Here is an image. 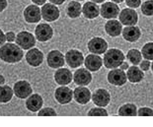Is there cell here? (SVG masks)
<instances>
[{
    "label": "cell",
    "mask_w": 153,
    "mask_h": 127,
    "mask_svg": "<svg viewBox=\"0 0 153 127\" xmlns=\"http://www.w3.org/2000/svg\"><path fill=\"white\" fill-rule=\"evenodd\" d=\"M105 32L110 37L116 38L122 35L123 32V24L116 19H111L105 24Z\"/></svg>",
    "instance_id": "cell-22"
},
{
    "label": "cell",
    "mask_w": 153,
    "mask_h": 127,
    "mask_svg": "<svg viewBox=\"0 0 153 127\" xmlns=\"http://www.w3.org/2000/svg\"><path fill=\"white\" fill-rule=\"evenodd\" d=\"M47 62L51 68L58 69L65 64V55H63V53L60 52L59 50H51L48 54Z\"/></svg>",
    "instance_id": "cell-10"
},
{
    "label": "cell",
    "mask_w": 153,
    "mask_h": 127,
    "mask_svg": "<svg viewBox=\"0 0 153 127\" xmlns=\"http://www.w3.org/2000/svg\"><path fill=\"white\" fill-rule=\"evenodd\" d=\"M4 83H5V78H4V76L0 75V86H1V85H3Z\"/></svg>",
    "instance_id": "cell-43"
},
{
    "label": "cell",
    "mask_w": 153,
    "mask_h": 127,
    "mask_svg": "<svg viewBox=\"0 0 153 127\" xmlns=\"http://www.w3.org/2000/svg\"><path fill=\"white\" fill-rule=\"evenodd\" d=\"M50 2L54 5H61L65 2V0H50Z\"/></svg>",
    "instance_id": "cell-40"
},
{
    "label": "cell",
    "mask_w": 153,
    "mask_h": 127,
    "mask_svg": "<svg viewBox=\"0 0 153 127\" xmlns=\"http://www.w3.org/2000/svg\"><path fill=\"white\" fill-rule=\"evenodd\" d=\"M141 12L143 15L151 17L153 16V0H147L141 4Z\"/></svg>",
    "instance_id": "cell-31"
},
{
    "label": "cell",
    "mask_w": 153,
    "mask_h": 127,
    "mask_svg": "<svg viewBox=\"0 0 153 127\" xmlns=\"http://www.w3.org/2000/svg\"><path fill=\"white\" fill-rule=\"evenodd\" d=\"M65 62L70 68H78L84 63V56L79 50L69 49L65 54Z\"/></svg>",
    "instance_id": "cell-12"
},
{
    "label": "cell",
    "mask_w": 153,
    "mask_h": 127,
    "mask_svg": "<svg viewBox=\"0 0 153 127\" xmlns=\"http://www.w3.org/2000/svg\"><path fill=\"white\" fill-rule=\"evenodd\" d=\"M35 35H36V38H37L39 41H41V42L48 41L53 38V30L48 24L41 23V24H39L37 27H36Z\"/></svg>",
    "instance_id": "cell-11"
},
{
    "label": "cell",
    "mask_w": 153,
    "mask_h": 127,
    "mask_svg": "<svg viewBox=\"0 0 153 127\" xmlns=\"http://www.w3.org/2000/svg\"><path fill=\"white\" fill-rule=\"evenodd\" d=\"M92 102L97 106L105 107L111 102V95L106 89H98L92 94Z\"/></svg>",
    "instance_id": "cell-14"
},
{
    "label": "cell",
    "mask_w": 153,
    "mask_h": 127,
    "mask_svg": "<svg viewBox=\"0 0 153 127\" xmlns=\"http://www.w3.org/2000/svg\"><path fill=\"white\" fill-rule=\"evenodd\" d=\"M142 53L141 51H139L138 49H135V48H132V49H129L126 53V58L133 65H138L141 62L142 60Z\"/></svg>",
    "instance_id": "cell-29"
},
{
    "label": "cell",
    "mask_w": 153,
    "mask_h": 127,
    "mask_svg": "<svg viewBox=\"0 0 153 127\" xmlns=\"http://www.w3.org/2000/svg\"><path fill=\"white\" fill-rule=\"evenodd\" d=\"M26 61L29 65L33 67H38L43 63L44 61V54L43 52L38 49V48L33 47L28 50L27 54H26Z\"/></svg>",
    "instance_id": "cell-20"
},
{
    "label": "cell",
    "mask_w": 153,
    "mask_h": 127,
    "mask_svg": "<svg viewBox=\"0 0 153 127\" xmlns=\"http://www.w3.org/2000/svg\"><path fill=\"white\" fill-rule=\"evenodd\" d=\"M137 115L138 116H153V109L148 106L140 107V109L137 110Z\"/></svg>",
    "instance_id": "cell-34"
},
{
    "label": "cell",
    "mask_w": 153,
    "mask_h": 127,
    "mask_svg": "<svg viewBox=\"0 0 153 127\" xmlns=\"http://www.w3.org/2000/svg\"><path fill=\"white\" fill-rule=\"evenodd\" d=\"M24 56L23 49L17 44L8 42L0 47V59L6 63H17Z\"/></svg>",
    "instance_id": "cell-1"
},
{
    "label": "cell",
    "mask_w": 153,
    "mask_h": 127,
    "mask_svg": "<svg viewBox=\"0 0 153 127\" xmlns=\"http://www.w3.org/2000/svg\"><path fill=\"white\" fill-rule=\"evenodd\" d=\"M88 50L94 54H103L108 49V42L102 38H93L87 44Z\"/></svg>",
    "instance_id": "cell-7"
},
{
    "label": "cell",
    "mask_w": 153,
    "mask_h": 127,
    "mask_svg": "<svg viewBox=\"0 0 153 127\" xmlns=\"http://www.w3.org/2000/svg\"><path fill=\"white\" fill-rule=\"evenodd\" d=\"M43 103L44 100L39 94H32L30 97H27L26 107L32 112H37L43 107Z\"/></svg>",
    "instance_id": "cell-24"
},
{
    "label": "cell",
    "mask_w": 153,
    "mask_h": 127,
    "mask_svg": "<svg viewBox=\"0 0 153 127\" xmlns=\"http://www.w3.org/2000/svg\"><path fill=\"white\" fill-rule=\"evenodd\" d=\"M141 53H142V56L144 57V59L153 60V42L152 41H149L143 45L142 49H141Z\"/></svg>",
    "instance_id": "cell-30"
},
{
    "label": "cell",
    "mask_w": 153,
    "mask_h": 127,
    "mask_svg": "<svg viewBox=\"0 0 153 127\" xmlns=\"http://www.w3.org/2000/svg\"><path fill=\"white\" fill-rule=\"evenodd\" d=\"M118 114L120 116H136L137 115V107L133 103H126L119 109Z\"/></svg>",
    "instance_id": "cell-27"
},
{
    "label": "cell",
    "mask_w": 153,
    "mask_h": 127,
    "mask_svg": "<svg viewBox=\"0 0 153 127\" xmlns=\"http://www.w3.org/2000/svg\"><path fill=\"white\" fill-rule=\"evenodd\" d=\"M150 67H151L150 60L144 59V60H141V62L139 63V68H140L142 71H148L150 69Z\"/></svg>",
    "instance_id": "cell-36"
},
{
    "label": "cell",
    "mask_w": 153,
    "mask_h": 127,
    "mask_svg": "<svg viewBox=\"0 0 153 127\" xmlns=\"http://www.w3.org/2000/svg\"><path fill=\"white\" fill-rule=\"evenodd\" d=\"M13 91H14V95L18 97V99H27L33 94V89H32L31 84L27 82V81H18L14 84L13 87Z\"/></svg>",
    "instance_id": "cell-6"
},
{
    "label": "cell",
    "mask_w": 153,
    "mask_h": 127,
    "mask_svg": "<svg viewBox=\"0 0 153 127\" xmlns=\"http://www.w3.org/2000/svg\"><path fill=\"white\" fill-rule=\"evenodd\" d=\"M91 1L97 3V4H99V3H104V2L106 1V0H91Z\"/></svg>",
    "instance_id": "cell-44"
},
{
    "label": "cell",
    "mask_w": 153,
    "mask_h": 127,
    "mask_svg": "<svg viewBox=\"0 0 153 127\" xmlns=\"http://www.w3.org/2000/svg\"><path fill=\"white\" fill-rule=\"evenodd\" d=\"M5 41H6V35L1 29H0V47L5 44Z\"/></svg>",
    "instance_id": "cell-38"
},
{
    "label": "cell",
    "mask_w": 153,
    "mask_h": 127,
    "mask_svg": "<svg viewBox=\"0 0 153 127\" xmlns=\"http://www.w3.org/2000/svg\"><path fill=\"white\" fill-rule=\"evenodd\" d=\"M123 38L128 42L137 41L141 37V31L138 27L135 26H126L123 29Z\"/></svg>",
    "instance_id": "cell-21"
},
{
    "label": "cell",
    "mask_w": 153,
    "mask_h": 127,
    "mask_svg": "<svg viewBox=\"0 0 153 127\" xmlns=\"http://www.w3.org/2000/svg\"><path fill=\"white\" fill-rule=\"evenodd\" d=\"M82 13V6L79 3V1H75L72 0L68 3L66 7V14L71 19H76L81 15Z\"/></svg>",
    "instance_id": "cell-26"
},
{
    "label": "cell",
    "mask_w": 153,
    "mask_h": 127,
    "mask_svg": "<svg viewBox=\"0 0 153 127\" xmlns=\"http://www.w3.org/2000/svg\"><path fill=\"white\" fill-rule=\"evenodd\" d=\"M32 1H33V3L36 5H44L45 4L47 0H32Z\"/></svg>",
    "instance_id": "cell-41"
},
{
    "label": "cell",
    "mask_w": 153,
    "mask_h": 127,
    "mask_svg": "<svg viewBox=\"0 0 153 127\" xmlns=\"http://www.w3.org/2000/svg\"><path fill=\"white\" fill-rule=\"evenodd\" d=\"M82 14L84 17L89 20L96 19L100 15V8L98 7V4L93 1L86 2L82 6Z\"/></svg>",
    "instance_id": "cell-23"
},
{
    "label": "cell",
    "mask_w": 153,
    "mask_h": 127,
    "mask_svg": "<svg viewBox=\"0 0 153 127\" xmlns=\"http://www.w3.org/2000/svg\"><path fill=\"white\" fill-rule=\"evenodd\" d=\"M107 79H108V82L110 84L114 85V86L120 87L126 83L128 77H126V73L125 72V70H122L120 68V69L114 68L113 70H111L108 73Z\"/></svg>",
    "instance_id": "cell-8"
},
{
    "label": "cell",
    "mask_w": 153,
    "mask_h": 127,
    "mask_svg": "<svg viewBox=\"0 0 153 127\" xmlns=\"http://www.w3.org/2000/svg\"><path fill=\"white\" fill-rule=\"evenodd\" d=\"M128 62H125V61H123V62L120 64V68L122 70H128Z\"/></svg>",
    "instance_id": "cell-42"
},
{
    "label": "cell",
    "mask_w": 153,
    "mask_h": 127,
    "mask_svg": "<svg viewBox=\"0 0 153 127\" xmlns=\"http://www.w3.org/2000/svg\"><path fill=\"white\" fill-rule=\"evenodd\" d=\"M103 58L99 54H89L84 59L85 68H87L91 72H96V71L100 70L101 67L103 66Z\"/></svg>",
    "instance_id": "cell-19"
},
{
    "label": "cell",
    "mask_w": 153,
    "mask_h": 127,
    "mask_svg": "<svg viewBox=\"0 0 153 127\" xmlns=\"http://www.w3.org/2000/svg\"><path fill=\"white\" fill-rule=\"evenodd\" d=\"M16 44L20 47L22 49L29 50L33 48L36 44L35 35L27 31H22L16 35Z\"/></svg>",
    "instance_id": "cell-3"
},
{
    "label": "cell",
    "mask_w": 153,
    "mask_h": 127,
    "mask_svg": "<svg viewBox=\"0 0 153 127\" xmlns=\"http://www.w3.org/2000/svg\"><path fill=\"white\" fill-rule=\"evenodd\" d=\"M111 1H112V2H115V3H117V4H118V3H122V2H123L125 0H111Z\"/></svg>",
    "instance_id": "cell-45"
},
{
    "label": "cell",
    "mask_w": 153,
    "mask_h": 127,
    "mask_svg": "<svg viewBox=\"0 0 153 127\" xmlns=\"http://www.w3.org/2000/svg\"><path fill=\"white\" fill-rule=\"evenodd\" d=\"M42 18L47 22H54L59 18L60 12L56 5L53 3H45L42 7Z\"/></svg>",
    "instance_id": "cell-5"
},
{
    "label": "cell",
    "mask_w": 153,
    "mask_h": 127,
    "mask_svg": "<svg viewBox=\"0 0 153 127\" xmlns=\"http://www.w3.org/2000/svg\"><path fill=\"white\" fill-rule=\"evenodd\" d=\"M120 22L125 26H135L138 22V14L134 9L126 8L120 12Z\"/></svg>",
    "instance_id": "cell-9"
},
{
    "label": "cell",
    "mask_w": 153,
    "mask_h": 127,
    "mask_svg": "<svg viewBox=\"0 0 153 127\" xmlns=\"http://www.w3.org/2000/svg\"><path fill=\"white\" fill-rule=\"evenodd\" d=\"M75 1H79L80 2V1H85V0H75Z\"/></svg>",
    "instance_id": "cell-47"
},
{
    "label": "cell",
    "mask_w": 153,
    "mask_h": 127,
    "mask_svg": "<svg viewBox=\"0 0 153 127\" xmlns=\"http://www.w3.org/2000/svg\"><path fill=\"white\" fill-rule=\"evenodd\" d=\"M87 114L89 116H108L109 113L104 107L98 106V107H93V109H91L89 111H88Z\"/></svg>",
    "instance_id": "cell-32"
},
{
    "label": "cell",
    "mask_w": 153,
    "mask_h": 127,
    "mask_svg": "<svg viewBox=\"0 0 153 127\" xmlns=\"http://www.w3.org/2000/svg\"><path fill=\"white\" fill-rule=\"evenodd\" d=\"M126 77H128V80L131 83L137 84L144 79V73L140 68L137 67V65H133L131 67H128V72H126Z\"/></svg>",
    "instance_id": "cell-25"
},
{
    "label": "cell",
    "mask_w": 153,
    "mask_h": 127,
    "mask_svg": "<svg viewBox=\"0 0 153 127\" xmlns=\"http://www.w3.org/2000/svg\"><path fill=\"white\" fill-rule=\"evenodd\" d=\"M73 97L79 105H87L92 99V93L85 86H79L73 91Z\"/></svg>",
    "instance_id": "cell-17"
},
{
    "label": "cell",
    "mask_w": 153,
    "mask_h": 127,
    "mask_svg": "<svg viewBox=\"0 0 153 127\" xmlns=\"http://www.w3.org/2000/svg\"><path fill=\"white\" fill-rule=\"evenodd\" d=\"M39 116H56L57 113L56 111L51 109V107H45L43 109H40L39 110V113H38Z\"/></svg>",
    "instance_id": "cell-33"
},
{
    "label": "cell",
    "mask_w": 153,
    "mask_h": 127,
    "mask_svg": "<svg viewBox=\"0 0 153 127\" xmlns=\"http://www.w3.org/2000/svg\"><path fill=\"white\" fill-rule=\"evenodd\" d=\"M14 95V91L9 86H0V103H6L10 102Z\"/></svg>",
    "instance_id": "cell-28"
},
{
    "label": "cell",
    "mask_w": 153,
    "mask_h": 127,
    "mask_svg": "<svg viewBox=\"0 0 153 127\" xmlns=\"http://www.w3.org/2000/svg\"><path fill=\"white\" fill-rule=\"evenodd\" d=\"M120 7L115 2H104L100 7V15L104 19H116L120 15Z\"/></svg>",
    "instance_id": "cell-4"
},
{
    "label": "cell",
    "mask_w": 153,
    "mask_h": 127,
    "mask_svg": "<svg viewBox=\"0 0 153 127\" xmlns=\"http://www.w3.org/2000/svg\"><path fill=\"white\" fill-rule=\"evenodd\" d=\"M24 19L29 24L39 23L42 19V10L36 4L29 5L24 10Z\"/></svg>",
    "instance_id": "cell-15"
},
{
    "label": "cell",
    "mask_w": 153,
    "mask_h": 127,
    "mask_svg": "<svg viewBox=\"0 0 153 127\" xmlns=\"http://www.w3.org/2000/svg\"><path fill=\"white\" fill-rule=\"evenodd\" d=\"M6 35V41H7L8 42H13L15 40H16V35L13 32H8L5 34Z\"/></svg>",
    "instance_id": "cell-37"
},
{
    "label": "cell",
    "mask_w": 153,
    "mask_h": 127,
    "mask_svg": "<svg viewBox=\"0 0 153 127\" xmlns=\"http://www.w3.org/2000/svg\"><path fill=\"white\" fill-rule=\"evenodd\" d=\"M7 0H0V12L4 11L6 8H7Z\"/></svg>",
    "instance_id": "cell-39"
},
{
    "label": "cell",
    "mask_w": 153,
    "mask_h": 127,
    "mask_svg": "<svg viewBox=\"0 0 153 127\" xmlns=\"http://www.w3.org/2000/svg\"><path fill=\"white\" fill-rule=\"evenodd\" d=\"M125 54L120 49L118 48H111L107 50L104 54L103 63L106 68L108 69H114L120 66L123 61H125Z\"/></svg>",
    "instance_id": "cell-2"
},
{
    "label": "cell",
    "mask_w": 153,
    "mask_h": 127,
    "mask_svg": "<svg viewBox=\"0 0 153 127\" xmlns=\"http://www.w3.org/2000/svg\"><path fill=\"white\" fill-rule=\"evenodd\" d=\"M126 6H128L129 8L135 9L139 7L141 5V0H125Z\"/></svg>",
    "instance_id": "cell-35"
},
{
    "label": "cell",
    "mask_w": 153,
    "mask_h": 127,
    "mask_svg": "<svg viewBox=\"0 0 153 127\" xmlns=\"http://www.w3.org/2000/svg\"><path fill=\"white\" fill-rule=\"evenodd\" d=\"M73 80V74L66 68H58L54 73V81L59 86H66Z\"/></svg>",
    "instance_id": "cell-18"
},
{
    "label": "cell",
    "mask_w": 153,
    "mask_h": 127,
    "mask_svg": "<svg viewBox=\"0 0 153 127\" xmlns=\"http://www.w3.org/2000/svg\"><path fill=\"white\" fill-rule=\"evenodd\" d=\"M151 71H152V73H153V62L151 63Z\"/></svg>",
    "instance_id": "cell-46"
},
{
    "label": "cell",
    "mask_w": 153,
    "mask_h": 127,
    "mask_svg": "<svg viewBox=\"0 0 153 127\" xmlns=\"http://www.w3.org/2000/svg\"><path fill=\"white\" fill-rule=\"evenodd\" d=\"M73 81L78 86H87L92 82V74L87 68H79L73 74Z\"/></svg>",
    "instance_id": "cell-16"
},
{
    "label": "cell",
    "mask_w": 153,
    "mask_h": 127,
    "mask_svg": "<svg viewBox=\"0 0 153 127\" xmlns=\"http://www.w3.org/2000/svg\"><path fill=\"white\" fill-rule=\"evenodd\" d=\"M54 97L60 105H67L73 99V91L66 86H60L55 90Z\"/></svg>",
    "instance_id": "cell-13"
}]
</instances>
